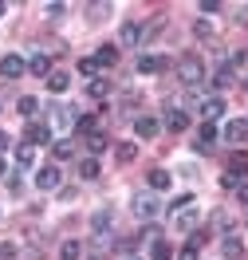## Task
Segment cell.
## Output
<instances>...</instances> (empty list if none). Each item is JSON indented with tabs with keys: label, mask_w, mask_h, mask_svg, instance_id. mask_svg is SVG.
<instances>
[{
	"label": "cell",
	"mask_w": 248,
	"mask_h": 260,
	"mask_svg": "<svg viewBox=\"0 0 248 260\" xmlns=\"http://www.w3.org/2000/svg\"><path fill=\"white\" fill-rule=\"evenodd\" d=\"M173 256V248H169V241H162V237H158V241L150 244V260H169Z\"/></svg>",
	"instance_id": "cell-23"
},
{
	"label": "cell",
	"mask_w": 248,
	"mask_h": 260,
	"mask_svg": "<svg viewBox=\"0 0 248 260\" xmlns=\"http://www.w3.org/2000/svg\"><path fill=\"white\" fill-rule=\"evenodd\" d=\"M51 134H55L51 122H32V126H28V142H32V146H48Z\"/></svg>",
	"instance_id": "cell-7"
},
{
	"label": "cell",
	"mask_w": 248,
	"mask_h": 260,
	"mask_svg": "<svg viewBox=\"0 0 248 260\" xmlns=\"http://www.w3.org/2000/svg\"><path fill=\"white\" fill-rule=\"evenodd\" d=\"M16 111L24 114V118H36V111H40V103H36L32 95H24V99H20V107H16Z\"/></svg>",
	"instance_id": "cell-29"
},
{
	"label": "cell",
	"mask_w": 248,
	"mask_h": 260,
	"mask_svg": "<svg viewBox=\"0 0 248 260\" xmlns=\"http://www.w3.org/2000/svg\"><path fill=\"white\" fill-rule=\"evenodd\" d=\"M0 174H4V158H0Z\"/></svg>",
	"instance_id": "cell-42"
},
{
	"label": "cell",
	"mask_w": 248,
	"mask_h": 260,
	"mask_svg": "<svg viewBox=\"0 0 248 260\" xmlns=\"http://www.w3.org/2000/svg\"><path fill=\"white\" fill-rule=\"evenodd\" d=\"M232 79H236V63H225L213 75V87H217V91H225V87H232Z\"/></svg>",
	"instance_id": "cell-15"
},
{
	"label": "cell",
	"mask_w": 248,
	"mask_h": 260,
	"mask_svg": "<svg viewBox=\"0 0 248 260\" xmlns=\"http://www.w3.org/2000/svg\"><path fill=\"white\" fill-rule=\"evenodd\" d=\"M221 252H225L229 260H240L244 256V244L236 241V237H225V241H221Z\"/></svg>",
	"instance_id": "cell-21"
},
{
	"label": "cell",
	"mask_w": 248,
	"mask_h": 260,
	"mask_svg": "<svg viewBox=\"0 0 248 260\" xmlns=\"http://www.w3.org/2000/svg\"><path fill=\"white\" fill-rule=\"evenodd\" d=\"M79 75H99V63L95 59H79Z\"/></svg>",
	"instance_id": "cell-34"
},
{
	"label": "cell",
	"mask_w": 248,
	"mask_h": 260,
	"mask_svg": "<svg viewBox=\"0 0 248 260\" xmlns=\"http://www.w3.org/2000/svg\"><path fill=\"white\" fill-rule=\"evenodd\" d=\"M24 71H28V59H20V55H4L0 59V75L4 79H20Z\"/></svg>",
	"instance_id": "cell-5"
},
{
	"label": "cell",
	"mask_w": 248,
	"mask_h": 260,
	"mask_svg": "<svg viewBox=\"0 0 248 260\" xmlns=\"http://www.w3.org/2000/svg\"><path fill=\"white\" fill-rule=\"evenodd\" d=\"M201 114H205V122L221 118V114H225V99H221V95H209L205 103H201Z\"/></svg>",
	"instance_id": "cell-9"
},
{
	"label": "cell",
	"mask_w": 248,
	"mask_h": 260,
	"mask_svg": "<svg viewBox=\"0 0 248 260\" xmlns=\"http://www.w3.org/2000/svg\"><path fill=\"white\" fill-rule=\"evenodd\" d=\"M165 126L173 130V134H182V130H189V114L178 111V107H169V111H165Z\"/></svg>",
	"instance_id": "cell-10"
},
{
	"label": "cell",
	"mask_w": 248,
	"mask_h": 260,
	"mask_svg": "<svg viewBox=\"0 0 248 260\" xmlns=\"http://www.w3.org/2000/svg\"><path fill=\"white\" fill-rule=\"evenodd\" d=\"M12 146V138H8V134H4V130H0V154H4V150Z\"/></svg>",
	"instance_id": "cell-40"
},
{
	"label": "cell",
	"mask_w": 248,
	"mask_h": 260,
	"mask_svg": "<svg viewBox=\"0 0 248 260\" xmlns=\"http://www.w3.org/2000/svg\"><path fill=\"white\" fill-rule=\"evenodd\" d=\"M193 32H197V40H213V24H209V20H197Z\"/></svg>",
	"instance_id": "cell-32"
},
{
	"label": "cell",
	"mask_w": 248,
	"mask_h": 260,
	"mask_svg": "<svg viewBox=\"0 0 248 260\" xmlns=\"http://www.w3.org/2000/svg\"><path fill=\"white\" fill-rule=\"evenodd\" d=\"M229 170L240 181H248V150H236V154H232V158H229Z\"/></svg>",
	"instance_id": "cell-12"
},
{
	"label": "cell",
	"mask_w": 248,
	"mask_h": 260,
	"mask_svg": "<svg viewBox=\"0 0 248 260\" xmlns=\"http://www.w3.org/2000/svg\"><path fill=\"white\" fill-rule=\"evenodd\" d=\"M75 122H79V114L71 107H51V130H71Z\"/></svg>",
	"instance_id": "cell-4"
},
{
	"label": "cell",
	"mask_w": 248,
	"mask_h": 260,
	"mask_svg": "<svg viewBox=\"0 0 248 260\" xmlns=\"http://www.w3.org/2000/svg\"><path fill=\"white\" fill-rule=\"evenodd\" d=\"M236 201H240V205H248V181H240V185H236Z\"/></svg>",
	"instance_id": "cell-38"
},
{
	"label": "cell",
	"mask_w": 248,
	"mask_h": 260,
	"mask_svg": "<svg viewBox=\"0 0 248 260\" xmlns=\"http://www.w3.org/2000/svg\"><path fill=\"white\" fill-rule=\"evenodd\" d=\"M213 142H217V126H213V122H201V130H197V150H213Z\"/></svg>",
	"instance_id": "cell-16"
},
{
	"label": "cell",
	"mask_w": 248,
	"mask_h": 260,
	"mask_svg": "<svg viewBox=\"0 0 248 260\" xmlns=\"http://www.w3.org/2000/svg\"><path fill=\"white\" fill-rule=\"evenodd\" d=\"M111 221H115V213H111V209H99L95 217H91V225H95V233H107V229H111Z\"/></svg>",
	"instance_id": "cell-26"
},
{
	"label": "cell",
	"mask_w": 248,
	"mask_h": 260,
	"mask_svg": "<svg viewBox=\"0 0 248 260\" xmlns=\"http://www.w3.org/2000/svg\"><path fill=\"white\" fill-rule=\"evenodd\" d=\"M134 154H138V146H134V142H122V146H118V162H134Z\"/></svg>",
	"instance_id": "cell-33"
},
{
	"label": "cell",
	"mask_w": 248,
	"mask_h": 260,
	"mask_svg": "<svg viewBox=\"0 0 248 260\" xmlns=\"http://www.w3.org/2000/svg\"><path fill=\"white\" fill-rule=\"evenodd\" d=\"M126 260H142V256H126Z\"/></svg>",
	"instance_id": "cell-43"
},
{
	"label": "cell",
	"mask_w": 248,
	"mask_h": 260,
	"mask_svg": "<svg viewBox=\"0 0 248 260\" xmlns=\"http://www.w3.org/2000/svg\"><path fill=\"white\" fill-rule=\"evenodd\" d=\"M111 95V83L107 79H91V99H107Z\"/></svg>",
	"instance_id": "cell-31"
},
{
	"label": "cell",
	"mask_w": 248,
	"mask_h": 260,
	"mask_svg": "<svg viewBox=\"0 0 248 260\" xmlns=\"http://www.w3.org/2000/svg\"><path fill=\"white\" fill-rule=\"evenodd\" d=\"M75 134H99V122H95V114H79V122H75Z\"/></svg>",
	"instance_id": "cell-22"
},
{
	"label": "cell",
	"mask_w": 248,
	"mask_h": 260,
	"mask_svg": "<svg viewBox=\"0 0 248 260\" xmlns=\"http://www.w3.org/2000/svg\"><path fill=\"white\" fill-rule=\"evenodd\" d=\"M178 75H182V83H189V87H193V83L205 79V63H201L193 51H189V55H182V59H178Z\"/></svg>",
	"instance_id": "cell-1"
},
{
	"label": "cell",
	"mask_w": 248,
	"mask_h": 260,
	"mask_svg": "<svg viewBox=\"0 0 248 260\" xmlns=\"http://www.w3.org/2000/svg\"><path fill=\"white\" fill-rule=\"evenodd\" d=\"M71 154H75V142H71V138H59V142H55V158L63 162V158H71Z\"/></svg>",
	"instance_id": "cell-30"
},
{
	"label": "cell",
	"mask_w": 248,
	"mask_h": 260,
	"mask_svg": "<svg viewBox=\"0 0 248 260\" xmlns=\"http://www.w3.org/2000/svg\"><path fill=\"white\" fill-rule=\"evenodd\" d=\"M225 138H229V142H248V122H244V118L225 122Z\"/></svg>",
	"instance_id": "cell-11"
},
{
	"label": "cell",
	"mask_w": 248,
	"mask_h": 260,
	"mask_svg": "<svg viewBox=\"0 0 248 260\" xmlns=\"http://www.w3.org/2000/svg\"><path fill=\"white\" fill-rule=\"evenodd\" d=\"M99 174H102L99 158H83V162H79V178H83V181H95Z\"/></svg>",
	"instance_id": "cell-19"
},
{
	"label": "cell",
	"mask_w": 248,
	"mask_h": 260,
	"mask_svg": "<svg viewBox=\"0 0 248 260\" xmlns=\"http://www.w3.org/2000/svg\"><path fill=\"white\" fill-rule=\"evenodd\" d=\"M59 181H63V170L59 166H44V170H36V185L48 193V189H59Z\"/></svg>",
	"instance_id": "cell-3"
},
{
	"label": "cell",
	"mask_w": 248,
	"mask_h": 260,
	"mask_svg": "<svg viewBox=\"0 0 248 260\" xmlns=\"http://www.w3.org/2000/svg\"><path fill=\"white\" fill-rule=\"evenodd\" d=\"M142 28H138V24H122V32H118V40H122V44H126V48H138V40H142Z\"/></svg>",
	"instance_id": "cell-17"
},
{
	"label": "cell",
	"mask_w": 248,
	"mask_h": 260,
	"mask_svg": "<svg viewBox=\"0 0 248 260\" xmlns=\"http://www.w3.org/2000/svg\"><path fill=\"white\" fill-rule=\"evenodd\" d=\"M28 71H32V75H44V79H48V75H51V59L44 55V51H36L32 59H28Z\"/></svg>",
	"instance_id": "cell-14"
},
{
	"label": "cell",
	"mask_w": 248,
	"mask_h": 260,
	"mask_svg": "<svg viewBox=\"0 0 248 260\" xmlns=\"http://www.w3.org/2000/svg\"><path fill=\"white\" fill-rule=\"evenodd\" d=\"M158 130H162V122L150 118V114H138V118H134V134H138V138H158Z\"/></svg>",
	"instance_id": "cell-6"
},
{
	"label": "cell",
	"mask_w": 248,
	"mask_h": 260,
	"mask_svg": "<svg viewBox=\"0 0 248 260\" xmlns=\"http://www.w3.org/2000/svg\"><path fill=\"white\" fill-rule=\"evenodd\" d=\"M16 166H20V170H32V166H36V146H32V142H20V146H16Z\"/></svg>",
	"instance_id": "cell-13"
},
{
	"label": "cell",
	"mask_w": 248,
	"mask_h": 260,
	"mask_svg": "<svg viewBox=\"0 0 248 260\" xmlns=\"http://www.w3.org/2000/svg\"><path fill=\"white\" fill-rule=\"evenodd\" d=\"M165 67H169L165 55H142L138 59V75H154V71H165Z\"/></svg>",
	"instance_id": "cell-8"
},
{
	"label": "cell",
	"mask_w": 248,
	"mask_h": 260,
	"mask_svg": "<svg viewBox=\"0 0 248 260\" xmlns=\"http://www.w3.org/2000/svg\"><path fill=\"white\" fill-rule=\"evenodd\" d=\"M63 12H67V4H48V16H51V20L63 16Z\"/></svg>",
	"instance_id": "cell-39"
},
{
	"label": "cell",
	"mask_w": 248,
	"mask_h": 260,
	"mask_svg": "<svg viewBox=\"0 0 248 260\" xmlns=\"http://www.w3.org/2000/svg\"><path fill=\"white\" fill-rule=\"evenodd\" d=\"M134 213H138L142 221H154V217L162 213V201H158L154 193H138L134 197Z\"/></svg>",
	"instance_id": "cell-2"
},
{
	"label": "cell",
	"mask_w": 248,
	"mask_h": 260,
	"mask_svg": "<svg viewBox=\"0 0 248 260\" xmlns=\"http://www.w3.org/2000/svg\"><path fill=\"white\" fill-rule=\"evenodd\" d=\"M16 256V244H8V241H0V260H12Z\"/></svg>",
	"instance_id": "cell-35"
},
{
	"label": "cell",
	"mask_w": 248,
	"mask_h": 260,
	"mask_svg": "<svg viewBox=\"0 0 248 260\" xmlns=\"http://www.w3.org/2000/svg\"><path fill=\"white\" fill-rule=\"evenodd\" d=\"M59 256H63V260H79V256H83V244H79V241H63Z\"/></svg>",
	"instance_id": "cell-27"
},
{
	"label": "cell",
	"mask_w": 248,
	"mask_h": 260,
	"mask_svg": "<svg viewBox=\"0 0 248 260\" xmlns=\"http://www.w3.org/2000/svg\"><path fill=\"white\" fill-rule=\"evenodd\" d=\"M173 225L182 229V233H193V229H197V209H193V205H189V209H182V213H178V221H173Z\"/></svg>",
	"instance_id": "cell-20"
},
{
	"label": "cell",
	"mask_w": 248,
	"mask_h": 260,
	"mask_svg": "<svg viewBox=\"0 0 248 260\" xmlns=\"http://www.w3.org/2000/svg\"><path fill=\"white\" fill-rule=\"evenodd\" d=\"M107 12H111V4H91V20H102Z\"/></svg>",
	"instance_id": "cell-36"
},
{
	"label": "cell",
	"mask_w": 248,
	"mask_h": 260,
	"mask_svg": "<svg viewBox=\"0 0 248 260\" xmlns=\"http://www.w3.org/2000/svg\"><path fill=\"white\" fill-rule=\"evenodd\" d=\"M169 170H150V189H169Z\"/></svg>",
	"instance_id": "cell-25"
},
{
	"label": "cell",
	"mask_w": 248,
	"mask_h": 260,
	"mask_svg": "<svg viewBox=\"0 0 248 260\" xmlns=\"http://www.w3.org/2000/svg\"><path fill=\"white\" fill-rule=\"evenodd\" d=\"M197 12H221V4H217V0H201Z\"/></svg>",
	"instance_id": "cell-37"
},
{
	"label": "cell",
	"mask_w": 248,
	"mask_h": 260,
	"mask_svg": "<svg viewBox=\"0 0 248 260\" xmlns=\"http://www.w3.org/2000/svg\"><path fill=\"white\" fill-rule=\"evenodd\" d=\"M4 12H8V4H0V16H4Z\"/></svg>",
	"instance_id": "cell-41"
},
{
	"label": "cell",
	"mask_w": 248,
	"mask_h": 260,
	"mask_svg": "<svg viewBox=\"0 0 248 260\" xmlns=\"http://www.w3.org/2000/svg\"><path fill=\"white\" fill-rule=\"evenodd\" d=\"M87 146H91V158H95V154H102V150L111 146V142H107V134L99 130V134H91V138H87Z\"/></svg>",
	"instance_id": "cell-28"
},
{
	"label": "cell",
	"mask_w": 248,
	"mask_h": 260,
	"mask_svg": "<svg viewBox=\"0 0 248 260\" xmlns=\"http://www.w3.org/2000/svg\"><path fill=\"white\" fill-rule=\"evenodd\" d=\"M67 87H71V75H63V71H51L48 75V91L51 95H63Z\"/></svg>",
	"instance_id": "cell-18"
},
{
	"label": "cell",
	"mask_w": 248,
	"mask_h": 260,
	"mask_svg": "<svg viewBox=\"0 0 248 260\" xmlns=\"http://www.w3.org/2000/svg\"><path fill=\"white\" fill-rule=\"evenodd\" d=\"M95 63H99V67H115V63H118V48H111V44H107V48H99Z\"/></svg>",
	"instance_id": "cell-24"
}]
</instances>
